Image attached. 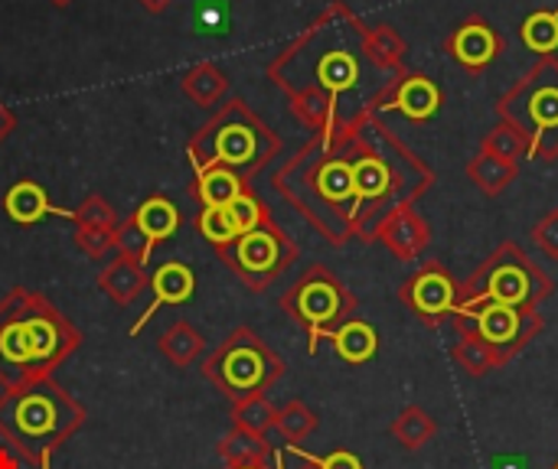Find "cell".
Masks as SVG:
<instances>
[{
  "mask_svg": "<svg viewBox=\"0 0 558 469\" xmlns=\"http://www.w3.org/2000/svg\"><path fill=\"white\" fill-rule=\"evenodd\" d=\"M497 52V39L487 26H468L458 36V59L468 65H484Z\"/></svg>",
  "mask_w": 558,
  "mask_h": 469,
  "instance_id": "6da1fadb",
  "label": "cell"
},
{
  "mask_svg": "<svg viewBox=\"0 0 558 469\" xmlns=\"http://www.w3.org/2000/svg\"><path fill=\"white\" fill-rule=\"evenodd\" d=\"M454 291H451V281L441 277V274H425L418 277L415 291H412V300L422 313H441L448 304H451Z\"/></svg>",
  "mask_w": 558,
  "mask_h": 469,
  "instance_id": "7a4b0ae2",
  "label": "cell"
},
{
  "mask_svg": "<svg viewBox=\"0 0 558 469\" xmlns=\"http://www.w3.org/2000/svg\"><path fill=\"white\" fill-rule=\"evenodd\" d=\"M275 258H278V245H275V238H271L268 232H258V229L245 232V238H242V245H239V261H242L245 268L265 271V268L275 264Z\"/></svg>",
  "mask_w": 558,
  "mask_h": 469,
  "instance_id": "3957f363",
  "label": "cell"
},
{
  "mask_svg": "<svg viewBox=\"0 0 558 469\" xmlns=\"http://www.w3.org/2000/svg\"><path fill=\"white\" fill-rule=\"evenodd\" d=\"M337 349L350 362H363L376 353V333L366 323H350L337 333Z\"/></svg>",
  "mask_w": 558,
  "mask_h": 469,
  "instance_id": "277c9868",
  "label": "cell"
},
{
  "mask_svg": "<svg viewBox=\"0 0 558 469\" xmlns=\"http://www.w3.org/2000/svg\"><path fill=\"white\" fill-rule=\"evenodd\" d=\"M517 330H520V317H517L513 307H507V304H494V307H487L484 317H481V333H484V340H490V343H510V340L517 336Z\"/></svg>",
  "mask_w": 558,
  "mask_h": 469,
  "instance_id": "5b68a950",
  "label": "cell"
},
{
  "mask_svg": "<svg viewBox=\"0 0 558 469\" xmlns=\"http://www.w3.org/2000/svg\"><path fill=\"white\" fill-rule=\"evenodd\" d=\"M399 108L412 118H428L438 108V91L432 82L425 78H412L405 82V88L399 91Z\"/></svg>",
  "mask_w": 558,
  "mask_h": 469,
  "instance_id": "8992f818",
  "label": "cell"
},
{
  "mask_svg": "<svg viewBox=\"0 0 558 469\" xmlns=\"http://www.w3.org/2000/svg\"><path fill=\"white\" fill-rule=\"evenodd\" d=\"M7 209H10V215L16 222H36L46 212V199H43V193L33 183H20V186L10 189Z\"/></svg>",
  "mask_w": 558,
  "mask_h": 469,
  "instance_id": "52a82bcc",
  "label": "cell"
},
{
  "mask_svg": "<svg viewBox=\"0 0 558 469\" xmlns=\"http://www.w3.org/2000/svg\"><path fill=\"white\" fill-rule=\"evenodd\" d=\"M154 291L160 300H170V304H180L193 294V274L183 268V264H167L157 281H154Z\"/></svg>",
  "mask_w": 558,
  "mask_h": 469,
  "instance_id": "ba28073f",
  "label": "cell"
},
{
  "mask_svg": "<svg viewBox=\"0 0 558 469\" xmlns=\"http://www.w3.org/2000/svg\"><path fill=\"white\" fill-rule=\"evenodd\" d=\"M137 222H141V229H144L147 235L163 238V235H170V232L177 229V209H173L167 199H150V202L141 209Z\"/></svg>",
  "mask_w": 558,
  "mask_h": 469,
  "instance_id": "9c48e42d",
  "label": "cell"
},
{
  "mask_svg": "<svg viewBox=\"0 0 558 469\" xmlns=\"http://www.w3.org/2000/svg\"><path fill=\"white\" fill-rule=\"evenodd\" d=\"M301 313L314 323H324L337 313V291L327 284H311L301 294Z\"/></svg>",
  "mask_w": 558,
  "mask_h": 469,
  "instance_id": "30bf717a",
  "label": "cell"
},
{
  "mask_svg": "<svg viewBox=\"0 0 558 469\" xmlns=\"http://www.w3.org/2000/svg\"><path fill=\"white\" fill-rule=\"evenodd\" d=\"M490 294H494L500 304H507V307L520 304V300L530 294L526 274H523L520 268H500V271L494 274V281H490Z\"/></svg>",
  "mask_w": 558,
  "mask_h": 469,
  "instance_id": "8fae6325",
  "label": "cell"
},
{
  "mask_svg": "<svg viewBox=\"0 0 558 469\" xmlns=\"http://www.w3.org/2000/svg\"><path fill=\"white\" fill-rule=\"evenodd\" d=\"M523 39L530 49H556L558 46V13H536L523 26Z\"/></svg>",
  "mask_w": 558,
  "mask_h": 469,
  "instance_id": "7c38bea8",
  "label": "cell"
},
{
  "mask_svg": "<svg viewBox=\"0 0 558 469\" xmlns=\"http://www.w3.org/2000/svg\"><path fill=\"white\" fill-rule=\"evenodd\" d=\"M389 183V173L379 160H363L353 166V193L360 196H379Z\"/></svg>",
  "mask_w": 558,
  "mask_h": 469,
  "instance_id": "4fadbf2b",
  "label": "cell"
},
{
  "mask_svg": "<svg viewBox=\"0 0 558 469\" xmlns=\"http://www.w3.org/2000/svg\"><path fill=\"white\" fill-rule=\"evenodd\" d=\"M235 196H239V183H235L232 173L213 170V173L203 180V199H206V206H229Z\"/></svg>",
  "mask_w": 558,
  "mask_h": 469,
  "instance_id": "5bb4252c",
  "label": "cell"
},
{
  "mask_svg": "<svg viewBox=\"0 0 558 469\" xmlns=\"http://www.w3.org/2000/svg\"><path fill=\"white\" fill-rule=\"evenodd\" d=\"M252 150H255V140H252V134H248V131H242V127H229V131H222V134H219V157H222V160H229V163H242V160H248V157H252Z\"/></svg>",
  "mask_w": 558,
  "mask_h": 469,
  "instance_id": "9a60e30c",
  "label": "cell"
},
{
  "mask_svg": "<svg viewBox=\"0 0 558 469\" xmlns=\"http://www.w3.org/2000/svg\"><path fill=\"white\" fill-rule=\"evenodd\" d=\"M199 229L213 242H229L232 235H239L235 225H232V219H229V212H226V206H206V212L199 219Z\"/></svg>",
  "mask_w": 558,
  "mask_h": 469,
  "instance_id": "2e32d148",
  "label": "cell"
},
{
  "mask_svg": "<svg viewBox=\"0 0 558 469\" xmlns=\"http://www.w3.org/2000/svg\"><path fill=\"white\" fill-rule=\"evenodd\" d=\"M320 189L330 196V199H347L353 193V170L347 163H330L324 173H320Z\"/></svg>",
  "mask_w": 558,
  "mask_h": 469,
  "instance_id": "e0dca14e",
  "label": "cell"
},
{
  "mask_svg": "<svg viewBox=\"0 0 558 469\" xmlns=\"http://www.w3.org/2000/svg\"><path fill=\"white\" fill-rule=\"evenodd\" d=\"M0 353H3L10 362H26V359H33L29 336H26V326H23V323L3 330V336H0Z\"/></svg>",
  "mask_w": 558,
  "mask_h": 469,
  "instance_id": "ac0fdd59",
  "label": "cell"
},
{
  "mask_svg": "<svg viewBox=\"0 0 558 469\" xmlns=\"http://www.w3.org/2000/svg\"><path fill=\"white\" fill-rule=\"evenodd\" d=\"M353 75H356V69H353L350 55H343V52L330 55V59L320 65V78H324L330 88H347V85H353Z\"/></svg>",
  "mask_w": 558,
  "mask_h": 469,
  "instance_id": "d6986e66",
  "label": "cell"
},
{
  "mask_svg": "<svg viewBox=\"0 0 558 469\" xmlns=\"http://www.w3.org/2000/svg\"><path fill=\"white\" fill-rule=\"evenodd\" d=\"M23 326H26V336H29L33 359L52 356V349H56V330H52L46 320H29V323H23Z\"/></svg>",
  "mask_w": 558,
  "mask_h": 469,
  "instance_id": "ffe728a7",
  "label": "cell"
},
{
  "mask_svg": "<svg viewBox=\"0 0 558 469\" xmlns=\"http://www.w3.org/2000/svg\"><path fill=\"white\" fill-rule=\"evenodd\" d=\"M226 212H229L235 232H252L255 222H258V206H255V199H248V196H235V199L226 206Z\"/></svg>",
  "mask_w": 558,
  "mask_h": 469,
  "instance_id": "44dd1931",
  "label": "cell"
},
{
  "mask_svg": "<svg viewBox=\"0 0 558 469\" xmlns=\"http://www.w3.org/2000/svg\"><path fill=\"white\" fill-rule=\"evenodd\" d=\"M255 379H258V362H255V356H248V353L235 356V359H232V382H235V385H252Z\"/></svg>",
  "mask_w": 558,
  "mask_h": 469,
  "instance_id": "7402d4cb",
  "label": "cell"
},
{
  "mask_svg": "<svg viewBox=\"0 0 558 469\" xmlns=\"http://www.w3.org/2000/svg\"><path fill=\"white\" fill-rule=\"evenodd\" d=\"M536 118L539 124H558V91H543L536 98Z\"/></svg>",
  "mask_w": 558,
  "mask_h": 469,
  "instance_id": "603a6c76",
  "label": "cell"
},
{
  "mask_svg": "<svg viewBox=\"0 0 558 469\" xmlns=\"http://www.w3.org/2000/svg\"><path fill=\"white\" fill-rule=\"evenodd\" d=\"M23 415H29V424H33V428H46L49 408H46L43 402H29V405L23 408Z\"/></svg>",
  "mask_w": 558,
  "mask_h": 469,
  "instance_id": "cb8c5ba5",
  "label": "cell"
},
{
  "mask_svg": "<svg viewBox=\"0 0 558 469\" xmlns=\"http://www.w3.org/2000/svg\"><path fill=\"white\" fill-rule=\"evenodd\" d=\"M324 469H360V460L350 457V454H333V457L324 464Z\"/></svg>",
  "mask_w": 558,
  "mask_h": 469,
  "instance_id": "d4e9b609",
  "label": "cell"
}]
</instances>
